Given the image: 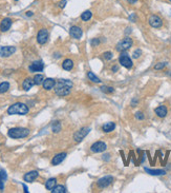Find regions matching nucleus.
I'll list each match as a JSON object with an SVG mask.
<instances>
[{"label": "nucleus", "instance_id": "f257e3e1", "mask_svg": "<svg viewBox=\"0 0 171 193\" xmlns=\"http://www.w3.org/2000/svg\"><path fill=\"white\" fill-rule=\"evenodd\" d=\"M73 88V82L67 79H60L55 85V93L58 96H66L70 93Z\"/></svg>", "mask_w": 171, "mask_h": 193}, {"label": "nucleus", "instance_id": "f03ea898", "mask_svg": "<svg viewBox=\"0 0 171 193\" xmlns=\"http://www.w3.org/2000/svg\"><path fill=\"white\" fill-rule=\"evenodd\" d=\"M28 113V107L22 102H16L8 109L9 115H27Z\"/></svg>", "mask_w": 171, "mask_h": 193}, {"label": "nucleus", "instance_id": "7ed1b4c3", "mask_svg": "<svg viewBox=\"0 0 171 193\" xmlns=\"http://www.w3.org/2000/svg\"><path fill=\"white\" fill-rule=\"evenodd\" d=\"M28 134H30V130L27 128H12L8 132L9 136L11 138H14V139L24 138L28 136Z\"/></svg>", "mask_w": 171, "mask_h": 193}, {"label": "nucleus", "instance_id": "20e7f679", "mask_svg": "<svg viewBox=\"0 0 171 193\" xmlns=\"http://www.w3.org/2000/svg\"><path fill=\"white\" fill-rule=\"evenodd\" d=\"M132 44H134V41H132L131 38H129V37L124 38V39L121 40V41L117 44V51H119V52L127 51L128 49L131 47Z\"/></svg>", "mask_w": 171, "mask_h": 193}, {"label": "nucleus", "instance_id": "39448f33", "mask_svg": "<svg viewBox=\"0 0 171 193\" xmlns=\"http://www.w3.org/2000/svg\"><path fill=\"white\" fill-rule=\"evenodd\" d=\"M119 61H120L121 66H123L126 69H130L132 66V60L126 52H122L121 53L120 57H119Z\"/></svg>", "mask_w": 171, "mask_h": 193}, {"label": "nucleus", "instance_id": "423d86ee", "mask_svg": "<svg viewBox=\"0 0 171 193\" xmlns=\"http://www.w3.org/2000/svg\"><path fill=\"white\" fill-rule=\"evenodd\" d=\"M90 132V128L88 127H83L80 129L79 131H77V132L75 133V135H73V139H75L76 142H80L81 140L86 136L87 134Z\"/></svg>", "mask_w": 171, "mask_h": 193}, {"label": "nucleus", "instance_id": "0eeeda50", "mask_svg": "<svg viewBox=\"0 0 171 193\" xmlns=\"http://www.w3.org/2000/svg\"><path fill=\"white\" fill-rule=\"evenodd\" d=\"M48 40V32L46 28H41L37 34V41L40 44H44Z\"/></svg>", "mask_w": 171, "mask_h": 193}, {"label": "nucleus", "instance_id": "6e6552de", "mask_svg": "<svg viewBox=\"0 0 171 193\" xmlns=\"http://www.w3.org/2000/svg\"><path fill=\"white\" fill-rule=\"evenodd\" d=\"M106 149H107V146H106V144L103 142H94V145H91V147H90V150H91V152H94V153L104 152L106 151Z\"/></svg>", "mask_w": 171, "mask_h": 193}, {"label": "nucleus", "instance_id": "1a4fd4ad", "mask_svg": "<svg viewBox=\"0 0 171 193\" xmlns=\"http://www.w3.org/2000/svg\"><path fill=\"white\" fill-rule=\"evenodd\" d=\"M16 52V47H0V56L2 57H9L11 55H13Z\"/></svg>", "mask_w": 171, "mask_h": 193}, {"label": "nucleus", "instance_id": "9d476101", "mask_svg": "<svg viewBox=\"0 0 171 193\" xmlns=\"http://www.w3.org/2000/svg\"><path fill=\"white\" fill-rule=\"evenodd\" d=\"M69 34L73 38L79 40V39H81L82 36H83V31H82L81 28L73 25V27H72L69 28Z\"/></svg>", "mask_w": 171, "mask_h": 193}, {"label": "nucleus", "instance_id": "9b49d317", "mask_svg": "<svg viewBox=\"0 0 171 193\" xmlns=\"http://www.w3.org/2000/svg\"><path fill=\"white\" fill-rule=\"evenodd\" d=\"M112 182H113L112 176H110V175L104 176V177L100 178L98 180V187L99 188H106V187H108Z\"/></svg>", "mask_w": 171, "mask_h": 193}, {"label": "nucleus", "instance_id": "f8f14e48", "mask_svg": "<svg viewBox=\"0 0 171 193\" xmlns=\"http://www.w3.org/2000/svg\"><path fill=\"white\" fill-rule=\"evenodd\" d=\"M30 71L32 73H35V72H42L44 69V63L42 62L41 60H38V61H34L32 64L30 66Z\"/></svg>", "mask_w": 171, "mask_h": 193}, {"label": "nucleus", "instance_id": "ddd939ff", "mask_svg": "<svg viewBox=\"0 0 171 193\" xmlns=\"http://www.w3.org/2000/svg\"><path fill=\"white\" fill-rule=\"evenodd\" d=\"M149 25H150L152 28H159L162 27L163 21H162V19L159 17V16L152 15V16H150V17H149Z\"/></svg>", "mask_w": 171, "mask_h": 193}, {"label": "nucleus", "instance_id": "4468645a", "mask_svg": "<svg viewBox=\"0 0 171 193\" xmlns=\"http://www.w3.org/2000/svg\"><path fill=\"white\" fill-rule=\"evenodd\" d=\"M38 176H39L38 171H30V172H27V174L23 176V180H24V182H27V183H33Z\"/></svg>", "mask_w": 171, "mask_h": 193}, {"label": "nucleus", "instance_id": "2eb2a0df", "mask_svg": "<svg viewBox=\"0 0 171 193\" xmlns=\"http://www.w3.org/2000/svg\"><path fill=\"white\" fill-rule=\"evenodd\" d=\"M67 154L65 153V152H62V153H59L57 154L56 156H54V158L52 159V165L54 166H57V165H60L61 163L65 159V157Z\"/></svg>", "mask_w": 171, "mask_h": 193}, {"label": "nucleus", "instance_id": "dca6fc26", "mask_svg": "<svg viewBox=\"0 0 171 193\" xmlns=\"http://www.w3.org/2000/svg\"><path fill=\"white\" fill-rule=\"evenodd\" d=\"M11 27H12V19L9 18L2 19L1 23H0V31L1 32H6V31L9 30Z\"/></svg>", "mask_w": 171, "mask_h": 193}, {"label": "nucleus", "instance_id": "f3484780", "mask_svg": "<svg viewBox=\"0 0 171 193\" xmlns=\"http://www.w3.org/2000/svg\"><path fill=\"white\" fill-rule=\"evenodd\" d=\"M42 85H43V89L48 91V90H52L55 87L56 81H55L53 78H46V79H44V81H43Z\"/></svg>", "mask_w": 171, "mask_h": 193}, {"label": "nucleus", "instance_id": "a211bd4d", "mask_svg": "<svg viewBox=\"0 0 171 193\" xmlns=\"http://www.w3.org/2000/svg\"><path fill=\"white\" fill-rule=\"evenodd\" d=\"M34 85H35L34 79H32V78H25V79L23 80L22 88H23V90H25V91H28V90L32 89V88L34 87Z\"/></svg>", "mask_w": 171, "mask_h": 193}, {"label": "nucleus", "instance_id": "6ab92c4d", "mask_svg": "<svg viewBox=\"0 0 171 193\" xmlns=\"http://www.w3.org/2000/svg\"><path fill=\"white\" fill-rule=\"evenodd\" d=\"M154 112H155V114L159 117L164 118L167 115V108H166V106H160L154 110Z\"/></svg>", "mask_w": 171, "mask_h": 193}, {"label": "nucleus", "instance_id": "aec40b11", "mask_svg": "<svg viewBox=\"0 0 171 193\" xmlns=\"http://www.w3.org/2000/svg\"><path fill=\"white\" fill-rule=\"evenodd\" d=\"M115 129H116V123H111V121L104 123L103 127H102V130H103L105 133L112 132V131L115 130Z\"/></svg>", "mask_w": 171, "mask_h": 193}, {"label": "nucleus", "instance_id": "412c9836", "mask_svg": "<svg viewBox=\"0 0 171 193\" xmlns=\"http://www.w3.org/2000/svg\"><path fill=\"white\" fill-rule=\"evenodd\" d=\"M56 184H57V180L56 178H49V180H46V183H45V188H46L47 190H53L55 187H56Z\"/></svg>", "mask_w": 171, "mask_h": 193}, {"label": "nucleus", "instance_id": "4be33fe9", "mask_svg": "<svg viewBox=\"0 0 171 193\" xmlns=\"http://www.w3.org/2000/svg\"><path fill=\"white\" fill-rule=\"evenodd\" d=\"M145 171L147 173H149L150 175H165L166 174V171L165 170H152V169H148V168H145Z\"/></svg>", "mask_w": 171, "mask_h": 193}, {"label": "nucleus", "instance_id": "5701e85b", "mask_svg": "<svg viewBox=\"0 0 171 193\" xmlns=\"http://www.w3.org/2000/svg\"><path fill=\"white\" fill-rule=\"evenodd\" d=\"M62 68L66 71H70L73 68V61L72 59H65L62 63Z\"/></svg>", "mask_w": 171, "mask_h": 193}, {"label": "nucleus", "instance_id": "b1692460", "mask_svg": "<svg viewBox=\"0 0 171 193\" xmlns=\"http://www.w3.org/2000/svg\"><path fill=\"white\" fill-rule=\"evenodd\" d=\"M6 178H8V175H6V173L4 172L3 170H0V190L1 191H3V182L4 180H6Z\"/></svg>", "mask_w": 171, "mask_h": 193}, {"label": "nucleus", "instance_id": "393cba45", "mask_svg": "<svg viewBox=\"0 0 171 193\" xmlns=\"http://www.w3.org/2000/svg\"><path fill=\"white\" fill-rule=\"evenodd\" d=\"M34 81H35V85H42L44 81V76L42 75V74H37V75L34 77Z\"/></svg>", "mask_w": 171, "mask_h": 193}, {"label": "nucleus", "instance_id": "a878e982", "mask_svg": "<svg viewBox=\"0 0 171 193\" xmlns=\"http://www.w3.org/2000/svg\"><path fill=\"white\" fill-rule=\"evenodd\" d=\"M9 89V83L4 81V82H1L0 83V94H3V93L8 92Z\"/></svg>", "mask_w": 171, "mask_h": 193}, {"label": "nucleus", "instance_id": "bb28decb", "mask_svg": "<svg viewBox=\"0 0 171 193\" xmlns=\"http://www.w3.org/2000/svg\"><path fill=\"white\" fill-rule=\"evenodd\" d=\"M87 77L89 78V80H91L92 82H96V83H100L101 82V79H100L99 77H97L96 75H94L92 72H88L87 73Z\"/></svg>", "mask_w": 171, "mask_h": 193}, {"label": "nucleus", "instance_id": "cd10ccee", "mask_svg": "<svg viewBox=\"0 0 171 193\" xmlns=\"http://www.w3.org/2000/svg\"><path fill=\"white\" fill-rule=\"evenodd\" d=\"M52 192H53V193H65L66 189H65V187H64V186L59 185V186H56V187H55L54 189L52 190Z\"/></svg>", "mask_w": 171, "mask_h": 193}, {"label": "nucleus", "instance_id": "c85d7f7f", "mask_svg": "<svg viewBox=\"0 0 171 193\" xmlns=\"http://www.w3.org/2000/svg\"><path fill=\"white\" fill-rule=\"evenodd\" d=\"M52 130H53L54 133H59L61 131V123L60 121H55L52 126Z\"/></svg>", "mask_w": 171, "mask_h": 193}, {"label": "nucleus", "instance_id": "c756f323", "mask_svg": "<svg viewBox=\"0 0 171 193\" xmlns=\"http://www.w3.org/2000/svg\"><path fill=\"white\" fill-rule=\"evenodd\" d=\"M92 16V13L90 11H85L84 13H82L81 15V19L83 21H88Z\"/></svg>", "mask_w": 171, "mask_h": 193}, {"label": "nucleus", "instance_id": "7c9ffc66", "mask_svg": "<svg viewBox=\"0 0 171 193\" xmlns=\"http://www.w3.org/2000/svg\"><path fill=\"white\" fill-rule=\"evenodd\" d=\"M101 90H102V92H104V93H112L113 91H115V89H113L112 87H101Z\"/></svg>", "mask_w": 171, "mask_h": 193}, {"label": "nucleus", "instance_id": "2f4dec72", "mask_svg": "<svg viewBox=\"0 0 171 193\" xmlns=\"http://www.w3.org/2000/svg\"><path fill=\"white\" fill-rule=\"evenodd\" d=\"M167 66V62H160V63H156L154 66V70H162L165 66Z\"/></svg>", "mask_w": 171, "mask_h": 193}, {"label": "nucleus", "instance_id": "473e14b6", "mask_svg": "<svg viewBox=\"0 0 171 193\" xmlns=\"http://www.w3.org/2000/svg\"><path fill=\"white\" fill-rule=\"evenodd\" d=\"M141 54H142V51L140 49H137V50H135V51L134 52L132 56H134V58H139V57L141 56Z\"/></svg>", "mask_w": 171, "mask_h": 193}, {"label": "nucleus", "instance_id": "72a5a7b5", "mask_svg": "<svg viewBox=\"0 0 171 193\" xmlns=\"http://www.w3.org/2000/svg\"><path fill=\"white\" fill-rule=\"evenodd\" d=\"M104 58H105L106 60H110V59L112 58V53H111V52H105V53H104Z\"/></svg>", "mask_w": 171, "mask_h": 193}, {"label": "nucleus", "instance_id": "f704fd0d", "mask_svg": "<svg viewBox=\"0 0 171 193\" xmlns=\"http://www.w3.org/2000/svg\"><path fill=\"white\" fill-rule=\"evenodd\" d=\"M135 117L140 120H143L144 119V114L142 113V112H137V113H135Z\"/></svg>", "mask_w": 171, "mask_h": 193}, {"label": "nucleus", "instance_id": "c9c22d12", "mask_svg": "<svg viewBox=\"0 0 171 193\" xmlns=\"http://www.w3.org/2000/svg\"><path fill=\"white\" fill-rule=\"evenodd\" d=\"M99 44H100V40L98 39V38H94V39L91 40V46L92 47H97Z\"/></svg>", "mask_w": 171, "mask_h": 193}, {"label": "nucleus", "instance_id": "e433bc0d", "mask_svg": "<svg viewBox=\"0 0 171 193\" xmlns=\"http://www.w3.org/2000/svg\"><path fill=\"white\" fill-rule=\"evenodd\" d=\"M65 4H66V0H62V1L59 3V6H60V8H64V6H65Z\"/></svg>", "mask_w": 171, "mask_h": 193}, {"label": "nucleus", "instance_id": "4c0bfd02", "mask_svg": "<svg viewBox=\"0 0 171 193\" xmlns=\"http://www.w3.org/2000/svg\"><path fill=\"white\" fill-rule=\"evenodd\" d=\"M137 1V0H127V2H128V3H130V4H134Z\"/></svg>", "mask_w": 171, "mask_h": 193}, {"label": "nucleus", "instance_id": "58836bf2", "mask_svg": "<svg viewBox=\"0 0 171 193\" xmlns=\"http://www.w3.org/2000/svg\"><path fill=\"white\" fill-rule=\"evenodd\" d=\"M119 70V66H112V71H113V72H116V71H118Z\"/></svg>", "mask_w": 171, "mask_h": 193}, {"label": "nucleus", "instance_id": "ea45409f", "mask_svg": "<svg viewBox=\"0 0 171 193\" xmlns=\"http://www.w3.org/2000/svg\"><path fill=\"white\" fill-rule=\"evenodd\" d=\"M22 186H23V189H24V192H25V193H27V192H28V190H27V186H25L24 184H23Z\"/></svg>", "mask_w": 171, "mask_h": 193}, {"label": "nucleus", "instance_id": "a19ab883", "mask_svg": "<svg viewBox=\"0 0 171 193\" xmlns=\"http://www.w3.org/2000/svg\"><path fill=\"white\" fill-rule=\"evenodd\" d=\"M27 16H33V13H32V12H27Z\"/></svg>", "mask_w": 171, "mask_h": 193}, {"label": "nucleus", "instance_id": "79ce46f5", "mask_svg": "<svg viewBox=\"0 0 171 193\" xmlns=\"http://www.w3.org/2000/svg\"><path fill=\"white\" fill-rule=\"evenodd\" d=\"M169 1H170V2H171V0H169Z\"/></svg>", "mask_w": 171, "mask_h": 193}, {"label": "nucleus", "instance_id": "37998d69", "mask_svg": "<svg viewBox=\"0 0 171 193\" xmlns=\"http://www.w3.org/2000/svg\"><path fill=\"white\" fill-rule=\"evenodd\" d=\"M16 1H18V0H16Z\"/></svg>", "mask_w": 171, "mask_h": 193}]
</instances>
